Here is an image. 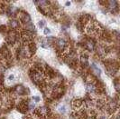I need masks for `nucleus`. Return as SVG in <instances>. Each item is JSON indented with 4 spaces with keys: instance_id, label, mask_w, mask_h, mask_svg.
I'll return each mask as SVG.
<instances>
[{
    "instance_id": "obj_2",
    "label": "nucleus",
    "mask_w": 120,
    "mask_h": 119,
    "mask_svg": "<svg viewBox=\"0 0 120 119\" xmlns=\"http://www.w3.org/2000/svg\"><path fill=\"white\" fill-rule=\"evenodd\" d=\"M50 108L47 107V106H42V107H39L37 110H36V113L41 115V116H43V117H46L47 115L50 114Z\"/></svg>"
},
{
    "instance_id": "obj_7",
    "label": "nucleus",
    "mask_w": 120,
    "mask_h": 119,
    "mask_svg": "<svg viewBox=\"0 0 120 119\" xmlns=\"http://www.w3.org/2000/svg\"><path fill=\"white\" fill-rule=\"evenodd\" d=\"M91 68H92V73H93L95 76L99 77L100 75H101V70H100L99 68L94 63L91 65Z\"/></svg>"
},
{
    "instance_id": "obj_6",
    "label": "nucleus",
    "mask_w": 120,
    "mask_h": 119,
    "mask_svg": "<svg viewBox=\"0 0 120 119\" xmlns=\"http://www.w3.org/2000/svg\"><path fill=\"white\" fill-rule=\"evenodd\" d=\"M20 18L21 20L24 22L25 24H29V23H31V18H30V16L26 14V13H22L20 15Z\"/></svg>"
},
{
    "instance_id": "obj_9",
    "label": "nucleus",
    "mask_w": 120,
    "mask_h": 119,
    "mask_svg": "<svg viewBox=\"0 0 120 119\" xmlns=\"http://www.w3.org/2000/svg\"><path fill=\"white\" fill-rule=\"evenodd\" d=\"M86 47H87L89 51H93L94 47H95V43H94L92 40H88V41L86 43Z\"/></svg>"
},
{
    "instance_id": "obj_17",
    "label": "nucleus",
    "mask_w": 120,
    "mask_h": 119,
    "mask_svg": "<svg viewBox=\"0 0 120 119\" xmlns=\"http://www.w3.org/2000/svg\"><path fill=\"white\" fill-rule=\"evenodd\" d=\"M43 33H44V35H49V34L51 33V30H50L48 27H45L44 28V30H43Z\"/></svg>"
},
{
    "instance_id": "obj_11",
    "label": "nucleus",
    "mask_w": 120,
    "mask_h": 119,
    "mask_svg": "<svg viewBox=\"0 0 120 119\" xmlns=\"http://www.w3.org/2000/svg\"><path fill=\"white\" fill-rule=\"evenodd\" d=\"M10 26H11L12 28H17L18 26H19V23H18L17 20H15V19H12L10 21Z\"/></svg>"
},
{
    "instance_id": "obj_20",
    "label": "nucleus",
    "mask_w": 120,
    "mask_h": 119,
    "mask_svg": "<svg viewBox=\"0 0 120 119\" xmlns=\"http://www.w3.org/2000/svg\"><path fill=\"white\" fill-rule=\"evenodd\" d=\"M14 75H9V76H8V80H9V81L14 80Z\"/></svg>"
},
{
    "instance_id": "obj_15",
    "label": "nucleus",
    "mask_w": 120,
    "mask_h": 119,
    "mask_svg": "<svg viewBox=\"0 0 120 119\" xmlns=\"http://www.w3.org/2000/svg\"><path fill=\"white\" fill-rule=\"evenodd\" d=\"M82 105V101L81 100H79V99H77V100H74L73 102V105L74 106H77V107H79L80 105Z\"/></svg>"
},
{
    "instance_id": "obj_4",
    "label": "nucleus",
    "mask_w": 120,
    "mask_h": 119,
    "mask_svg": "<svg viewBox=\"0 0 120 119\" xmlns=\"http://www.w3.org/2000/svg\"><path fill=\"white\" fill-rule=\"evenodd\" d=\"M26 89L24 85H22V84H18L16 87H15V91L17 94H19V95H25V94H28V92H26Z\"/></svg>"
},
{
    "instance_id": "obj_13",
    "label": "nucleus",
    "mask_w": 120,
    "mask_h": 119,
    "mask_svg": "<svg viewBox=\"0 0 120 119\" xmlns=\"http://www.w3.org/2000/svg\"><path fill=\"white\" fill-rule=\"evenodd\" d=\"M109 7L111 10H115L117 7V3L116 1H110L109 2Z\"/></svg>"
},
{
    "instance_id": "obj_21",
    "label": "nucleus",
    "mask_w": 120,
    "mask_h": 119,
    "mask_svg": "<svg viewBox=\"0 0 120 119\" xmlns=\"http://www.w3.org/2000/svg\"><path fill=\"white\" fill-rule=\"evenodd\" d=\"M66 6H71V2H66Z\"/></svg>"
},
{
    "instance_id": "obj_10",
    "label": "nucleus",
    "mask_w": 120,
    "mask_h": 119,
    "mask_svg": "<svg viewBox=\"0 0 120 119\" xmlns=\"http://www.w3.org/2000/svg\"><path fill=\"white\" fill-rule=\"evenodd\" d=\"M80 62L83 65H88V56L86 55H82L80 57Z\"/></svg>"
},
{
    "instance_id": "obj_16",
    "label": "nucleus",
    "mask_w": 120,
    "mask_h": 119,
    "mask_svg": "<svg viewBox=\"0 0 120 119\" xmlns=\"http://www.w3.org/2000/svg\"><path fill=\"white\" fill-rule=\"evenodd\" d=\"M58 110H59V112L60 113L65 114V113H66V106H65V105H60Z\"/></svg>"
},
{
    "instance_id": "obj_22",
    "label": "nucleus",
    "mask_w": 120,
    "mask_h": 119,
    "mask_svg": "<svg viewBox=\"0 0 120 119\" xmlns=\"http://www.w3.org/2000/svg\"><path fill=\"white\" fill-rule=\"evenodd\" d=\"M99 119H107V118H106V116H100Z\"/></svg>"
},
{
    "instance_id": "obj_12",
    "label": "nucleus",
    "mask_w": 120,
    "mask_h": 119,
    "mask_svg": "<svg viewBox=\"0 0 120 119\" xmlns=\"http://www.w3.org/2000/svg\"><path fill=\"white\" fill-rule=\"evenodd\" d=\"M41 46H42V47H43V48H49V46H50V45H49V41H48L47 39L42 40V43H41Z\"/></svg>"
},
{
    "instance_id": "obj_19",
    "label": "nucleus",
    "mask_w": 120,
    "mask_h": 119,
    "mask_svg": "<svg viewBox=\"0 0 120 119\" xmlns=\"http://www.w3.org/2000/svg\"><path fill=\"white\" fill-rule=\"evenodd\" d=\"M33 100H34L35 102H39L40 101V97L39 96H33Z\"/></svg>"
},
{
    "instance_id": "obj_18",
    "label": "nucleus",
    "mask_w": 120,
    "mask_h": 119,
    "mask_svg": "<svg viewBox=\"0 0 120 119\" xmlns=\"http://www.w3.org/2000/svg\"><path fill=\"white\" fill-rule=\"evenodd\" d=\"M44 25H45V21H44V20H41V21L39 22V27H43Z\"/></svg>"
},
{
    "instance_id": "obj_8",
    "label": "nucleus",
    "mask_w": 120,
    "mask_h": 119,
    "mask_svg": "<svg viewBox=\"0 0 120 119\" xmlns=\"http://www.w3.org/2000/svg\"><path fill=\"white\" fill-rule=\"evenodd\" d=\"M86 89H87V91L88 92V93H94V92L96 91L97 87H96V85H95L93 83H88V84H87V85H86Z\"/></svg>"
},
{
    "instance_id": "obj_3",
    "label": "nucleus",
    "mask_w": 120,
    "mask_h": 119,
    "mask_svg": "<svg viewBox=\"0 0 120 119\" xmlns=\"http://www.w3.org/2000/svg\"><path fill=\"white\" fill-rule=\"evenodd\" d=\"M107 110H108L109 112L113 113L115 112V110L117 108V104H116L114 100H110L109 103L107 104Z\"/></svg>"
},
{
    "instance_id": "obj_14",
    "label": "nucleus",
    "mask_w": 120,
    "mask_h": 119,
    "mask_svg": "<svg viewBox=\"0 0 120 119\" xmlns=\"http://www.w3.org/2000/svg\"><path fill=\"white\" fill-rule=\"evenodd\" d=\"M114 85H115V88H116V90L118 92L119 91V83H118V79L116 78V79H115V81H114Z\"/></svg>"
},
{
    "instance_id": "obj_5",
    "label": "nucleus",
    "mask_w": 120,
    "mask_h": 119,
    "mask_svg": "<svg viewBox=\"0 0 120 119\" xmlns=\"http://www.w3.org/2000/svg\"><path fill=\"white\" fill-rule=\"evenodd\" d=\"M66 45H67L66 41H65L64 39H62V38L58 39V40H57V42H56V46H57V47L60 49V50H63V49L65 48Z\"/></svg>"
},
{
    "instance_id": "obj_1",
    "label": "nucleus",
    "mask_w": 120,
    "mask_h": 119,
    "mask_svg": "<svg viewBox=\"0 0 120 119\" xmlns=\"http://www.w3.org/2000/svg\"><path fill=\"white\" fill-rule=\"evenodd\" d=\"M31 78H32L33 82H34L36 84H42V81H43L42 75V73L39 72V71H33V73L31 75Z\"/></svg>"
}]
</instances>
